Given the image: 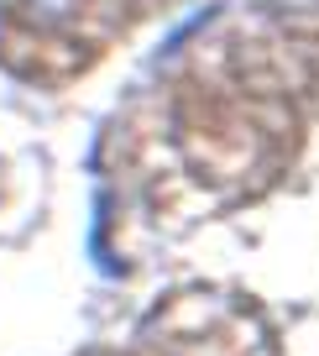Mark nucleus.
Masks as SVG:
<instances>
[{
  "label": "nucleus",
  "mask_w": 319,
  "mask_h": 356,
  "mask_svg": "<svg viewBox=\"0 0 319 356\" xmlns=\"http://www.w3.org/2000/svg\"><path fill=\"white\" fill-rule=\"evenodd\" d=\"M99 11H105V0H0V22L11 32L47 37V42L89 32Z\"/></svg>",
  "instance_id": "1"
}]
</instances>
